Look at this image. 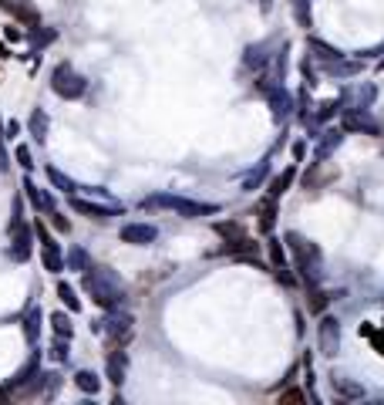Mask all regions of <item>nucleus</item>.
Listing matches in <instances>:
<instances>
[{"mask_svg": "<svg viewBox=\"0 0 384 405\" xmlns=\"http://www.w3.org/2000/svg\"><path fill=\"white\" fill-rule=\"evenodd\" d=\"M85 291L94 297V304H101L108 311L125 304L122 277H118L115 270H108V267H88V270H85Z\"/></svg>", "mask_w": 384, "mask_h": 405, "instance_id": "f257e3e1", "label": "nucleus"}, {"mask_svg": "<svg viewBox=\"0 0 384 405\" xmlns=\"http://www.w3.org/2000/svg\"><path fill=\"white\" fill-rule=\"evenodd\" d=\"M287 247H290L293 260H297V270H300V277L310 284V287H317L323 277V264H321V250L310 243L307 236L300 234H287Z\"/></svg>", "mask_w": 384, "mask_h": 405, "instance_id": "f03ea898", "label": "nucleus"}, {"mask_svg": "<svg viewBox=\"0 0 384 405\" xmlns=\"http://www.w3.org/2000/svg\"><path fill=\"white\" fill-rule=\"evenodd\" d=\"M145 210L149 206H162V210H175V213H182V217L196 219V217H213L219 213V206L216 202H192V200H182V196H149V200L142 202Z\"/></svg>", "mask_w": 384, "mask_h": 405, "instance_id": "7ed1b4c3", "label": "nucleus"}, {"mask_svg": "<svg viewBox=\"0 0 384 405\" xmlns=\"http://www.w3.org/2000/svg\"><path fill=\"white\" fill-rule=\"evenodd\" d=\"M51 88L61 95V98H81V95L88 92V81L81 78L71 64H58L54 75H51Z\"/></svg>", "mask_w": 384, "mask_h": 405, "instance_id": "20e7f679", "label": "nucleus"}, {"mask_svg": "<svg viewBox=\"0 0 384 405\" xmlns=\"http://www.w3.org/2000/svg\"><path fill=\"white\" fill-rule=\"evenodd\" d=\"M132 325H135V321H132V314H125V311H118V308H111V311H108V318L98 327H101V331H108V338H111L115 344H125V341H128V334H132Z\"/></svg>", "mask_w": 384, "mask_h": 405, "instance_id": "39448f33", "label": "nucleus"}, {"mask_svg": "<svg viewBox=\"0 0 384 405\" xmlns=\"http://www.w3.org/2000/svg\"><path fill=\"white\" fill-rule=\"evenodd\" d=\"M317 348H321V355H327V358H334L340 348V325L337 318H321V325H317Z\"/></svg>", "mask_w": 384, "mask_h": 405, "instance_id": "423d86ee", "label": "nucleus"}, {"mask_svg": "<svg viewBox=\"0 0 384 405\" xmlns=\"http://www.w3.org/2000/svg\"><path fill=\"white\" fill-rule=\"evenodd\" d=\"M31 240H34V230L24 223V219L11 226V250H7V253L14 257L17 264H24V260L31 257Z\"/></svg>", "mask_w": 384, "mask_h": 405, "instance_id": "0eeeda50", "label": "nucleus"}, {"mask_svg": "<svg viewBox=\"0 0 384 405\" xmlns=\"http://www.w3.org/2000/svg\"><path fill=\"white\" fill-rule=\"evenodd\" d=\"M71 210L88 219H108V217H115V213H122V202H105V206H101V202H88L71 193Z\"/></svg>", "mask_w": 384, "mask_h": 405, "instance_id": "6e6552de", "label": "nucleus"}, {"mask_svg": "<svg viewBox=\"0 0 384 405\" xmlns=\"http://www.w3.org/2000/svg\"><path fill=\"white\" fill-rule=\"evenodd\" d=\"M0 11H7V14L17 17L20 24H27V31H31V28H41V11L34 7L31 0H0Z\"/></svg>", "mask_w": 384, "mask_h": 405, "instance_id": "1a4fd4ad", "label": "nucleus"}, {"mask_svg": "<svg viewBox=\"0 0 384 405\" xmlns=\"http://www.w3.org/2000/svg\"><path fill=\"white\" fill-rule=\"evenodd\" d=\"M266 98H270V111H273V122H287L293 115V95L283 88V85H273L270 92H266Z\"/></svg>", "mask_w": 384, "mask_h": 405, "instance_id": "9d476101", "label": "nucleus"}, {"mask_svg": "<svg viewBox=\"0 0 384 405\" xmlns=\"http://www.w3.org/2000/svg\"><path fill=\"white\" fill-rule=\"evenodd\" d=\"M340 115H344V128H347V132H368V135H378V128H381V125L368 115V109H344Z\"/></svg>", "mask_w": 384, "mask_h": 405, "instance_id": "9b49d317", "label": "nucleus"}, {"mask_svg": "<svg viewBox=\"0 0 384 405\" xmlns=\"http://www.w3.org/2000/svg\"><path fill=\"white\" fill-rule=\"evenodd\" d=\"M155 236H159V230L152 223H128V226H122V240L132 243V247H149Z\"/></svg>", "mask_w": 384, "mask_h": 405, "instance_id": "f8f14e48", "label": "nucleus"}, {"mask_svg": "<svg viewBox=\"0 0 384 405\" xmlns=\"http://www.w3.org/2000/svg\"><path fill=\"white\" fill-rule=\"evenodd\" d=\"M374 88L371 85H357V88H351V92L340 95V111L344 109H368L371 102H374Z\"/></svg>", "mask_w": 384, "mask_h": 405, "instance_id": "ddd939ff", "label": "nucleus"}, {"mask_svg": "<svg viewBox=\"0 0 384 405\" xmlns=\"http://www.w3.org/2000/svg\"><path fill=\"white\" fill-rule=\"evenodd\" d=\"M105 372H108V382L111 385H122L125 382V372H128V355H125L122 348H115L105 361Z\"/></svg>", "mask_w": 384, "mask_h": 405, "instance_id": "4468645a", "label": "nucleus"}, {"mask_svg": "<svg viewBox=\"0 0 384 405\" xmlns=\"http://www.w3.org/2000/svg\"><path fill=\"white\" fill-rule=\"evenodd\" d=\"M37 378H41V361H37V355H31V358H27V365H24V368H20V372L11 378V389H24V392H27L34 382H37Z\"/></svg>", "mask_w": 384, "mask_h": 405, "instance_id": "2eb2a0df", "label": "nucleus"}, {"mask_svg": "<svg viewBox=\"0 0 384 405\" xmlns=\"http://www.w3.org/2000/svg\"><path fill=\"white\" fill-rule=\"evenodd\" d=\"M340 142H344V132H340V128H327V132H323V139L317 142V149H314V156L321 159V162H327L330 152L337 149Z\"/></svg>", "mask_w": 384, "mask_h": 405, "instance_id": "dca6fc26", "label": "nucleus"}, {"mask_svg": "<svg viewBox=\"0 0 384 405\" xmlns=\"http://www.w3.org/2000/svg\"><path fill=\"white\" fill-rule=\"evenodd\" d=\"M243 64L246 68H266L270 64V44H249L246 47V54H243Z\"/></svg>", "mask_w": 384, "mask_h": 405, "instance_id": "f3484780", "label": "nucleus"}, {"mask_svg": "<svg viewBox=\"0 0 384 405\" xmlns=\"http://www.w3.org/2000/svg\"><path fill=\"white\" fill-rule=\"evenodd\" d=\"M330 385H334V395H337V399H361V395H364V389H361L357 382H351V378H344V375H334Z\"/></svg>", "mask_w": 384, "mask_h": 405, "instance_id": "a211bd4d", "label": "nucleus"}, {"mask_svg": "<svg viewBox=\"0 0 384 405\" xmlns=\"http://www.w3.org/2000/svg\"><path fill=\"white\" fill-rule=\"evenodd\" d=\"M323 71L327 75H334V78H351V75H357L361 71V61H323Z\"/></svg>", "mask_w": 384, "mask_h": 405, "instance_id": "6ab92c4d", "label": "nucleus"}, {"mask_svg": "<svg viewBox=\"0 0 384 405\" xmlns=\"http://www.w3.org/2000/svg\"><path fill=\"white\" fill-rule=\"evenodd\" d=\"M293 176H297V169H283L280 172V176H273V183H270V193H266V196H270V200H280V196H283V193H287V189L293 186Z\"/></svg>", "mask_w": 384, "mask_h": 405, "instance_id": "aec40b11", "label": "nucleus"}, {"mask_svg": "<svg viewBox=\"0 0 384 405\" xmlns=\"http://www.w3.org/2000/svg\"><path fill=\"white\" fill-rule=\"evenodd\" d=\"M293 7V17H297V28L310 31L314 28V14H310V0H290Z\"/></svg>", "mask_w": 384, "mask_h": 405, "instance_id": "412c9836", "label": "nucleus"}, {"mask_svg": "<svg viewBox=\"0 0 384 405\" xmlns=\"http://www.w3.org/2000/svg\"><path fill=\"white\" fill-rule=\"evenodd\" d=\"M307 47L314 51V54H317V58H321V61H337V58H344V54H340L337 47L323 44L321 37H307Z\"/></svg>", "mask_w": 384, "mask_h": 405, "instance_id": "4be33fe9", "label": "nucleus"}, {"mask_svg": "<svg viewBox=\"0 0 384 405\" xmlns=\"http://www.w3.org/2000/svg\"><path fill=\"white\" fill-rule=\"evenodd\" d=\"M24 193H27V200L34 202V206H37V210H54V202H51V196H47V193H41V189L34 186L31 179H24Z\"/></svg>", "mask_w": 384, "mask_h": 405, "instance_id": "5701e85b", "label": "nucleus"}, {"mask_svg": "<svg viewBox=\"0 0 384 405\" xmlns=\"http://www.w3.org/2000/svg\"><path fill=\"white\" fill-rule=\"evenodd\" d=\"M273 223H277V200H270V196H266V200L260 202V226L270 234V230H273Z\"/></svg>", "mask_w": 384, "mask_h": 405, "instance_id": "b1692460", "label": "nucleus"}, {"mask_svg": "<svg viewBox=\"0 0 384 405\" xmlns=\"http://www.w3.org/2000/svg\"><path fill=\"white\" fill-rule=\"evenodd\" d=\"M75 385L85 392V395H98V389H101V382H98V375H94V372H78L75 375Z\"/></svg>", "mask_w": 384, "mask_h": 405, "instance_id": "393cba45", "label": "nucleus"}, {"mask_svg": "<svg viewBox=\"0 0 384 405\" xmlns=\"http://www.w3.org/2000/svg\"><path fill=\"white\" fill-rule=\"evenodd\" d=\"M31 135H34L37 142L47 139V111H44V109H34V111H31Z\"/></svg>", "mask_w": 384, "mask_h": 405, "instance_id": "a878e982", "label": "nucleus"}, {"mask_svg": "<svg viewBox=\"0 0 384 405\" xmlns=\"http://www.w3.org/2000/svg\"><path fill=\"white\" fill-rule=\"evenodd\" d=\"M47 179H51V186H58L61 189V193H68V196H71V193H75V179H68V176H64L61 169H54V166H47Z\"/></svg>", "mask_w": 384, "mask_h": 405, "instance_id": "bb28decb", "label": "nucleus"}, {"mask_svg": "<svg viewBox=\"0 0 384 405\" xmlns=\"http://www.w3.org/2000/svg\"><path fill=\"white\" fill-rule=\"evenodd\" d=\"M44 270H51V274L64 270V257H61V250H58V243L44 247Z\"/></svg>", "mask_w": 384, "mask_h": 405, "instance_id": "cd10ccee", "label": "nucleus"}, {"mask_svg": "<svg viewBox=\"0 0 384 405\" xmlns=\"http://www.w3.org/2000/svg\"><path fill=\"white\" fill-rule=\"evenodd\" d=\"M51 327H54L58 338H68V341H71V334H75V327H71V318H68V314H51Z\"/></svg>", "mask_w": 384, "mask_h": 405, "instance_id": "c85d7f7f", "label": "nucleus"}, {"mask_svg": "<svg viewBox=\"0 0 384 405\" xmlns=\"http://www.w3.org/2000/svg\"><path fill=\"white\" fill-rule=\"evenodd\" d=\"M58 297H61L64 301V308H68V311H81V301H78V294H75V287H71V284H58Z\"/></svg>", "mask_w": 384, "mask_h": 405, "instance_id": "c756f323", "label": "nucleus"}, {"mask_svg": "<svg viewBox=\"0 0 384 405\" xmlns=\"http://www.w3.org/2000/svg\"><path fill=\"white\" fill-rule=\"evenodd\" d=\"M68 267H71V270H81V274H85V270L92 267V257H88V253H85L81 247H75L71 253H68Z\"/></svg>", "mask_w": 384, "mask_h": 405, "instance_id": "7c9ffc66", "label": "nucleus"}, {"mask_svg": "<svg viewBox=\"0 0 384 405\" xmlns=\"http://www.w3.org/2000/svg\"><path fill=\"white\" fill-rule=\"evenodd\" d=\"M37 331H41V311L34 308V311L24 318V334H27V341H31V344L37 341Z\"/></svg>", "mask_w": 384, "mask_h": 405, "instance_id": "2f4dec72", "label": "nucleus"}, {"mask_svg": "<svg viewBox=\"0 0 384 405\" xmlns=\"http://www.w3.org/2000/svg\"><path fill=\"white\" fill-rule=\"evenodd\" d=\"M340 111V98H330V102H323L321 109H317V115H314V122H327L330 115H337Z\"/></svg>", "mask_w": 384, "mask_h": 405, "instance_id": "473e14b6", "label": "nucleus"}, {"mask_svg": "<svg viewBox=\"0 0 384 405\" xmlns=\"http://www.w3.org/2000/svg\"><path fill=\"white\" fill-rule=\"evenodd\" d=\"M266 172H270V166L263 162V166H260V169H256V172H249V176H246L243 189H249V193H253V189H256V186H260V183H263V179H266Z\"/></svg>", "mask_w": 384, "mask_h": 405, "instance_id": "72a5a7b5", "label": "nucleus"}, {"mask_svg": "<svg viewBox=\"0 0 384 405\" xmlns=\"http://www.w3.org/2000/svg\"><path fill=\"white\" fill-rule=\"evenodd\" d=\"M216 234L226 236V240H236V236H243V226L240 223H216Z\"/></svg>", "mask_w": 384, "mask_h": 405, "instance_id": "f704fd0d", "label": "nucleus"}, {"mask_svg": "<svg viewBox=\"0 0 384 405\" xmlns=\"http://www.w3.org/2000/svg\"><path fill=\"white\" fill-rule=\"evenodd\" d=\"M31 31H34V37H31V44H34V47H44V44H51V41L58 37L54 31H37V28H31Z\"/></svg>", "mask_w": 384, "mask_h": 405, "instance_id": "c9c22d12", "label": "nucleus"}, {"mask_svg": "<svg viewBox=\"0 0 384 405\" xmlns=\"http://www.w3.org/2000/svg\"><path fill=\"white\" fill-rule=\"evenodd\" d=\"M323 304H327V294L314 287V291H310V311H314V314H321V311H323Z\"/></svg>", "mask_w": 384, "mask_h": 405, "instance_id": "e433bc0d", "label": "nucleus"}, {"mask_svg": "<svg viewBox=\"0 0 384 405\" xmlns=\"http://www.w3.org/2000/svg\"><path fill=\"white\" fill-rule=\"evenodd\" d=\"M270 257H273V270H277V267H287V257H283V247H280L277 240H270Z\"/></svg>", "mask_w": 384, "mask_h": 405, "instance_id": "4c0bfd02", "label": "nucleus"}, {"mask_svg": "<svg viewBox=\"0 0 384 405\" xmlns=\"http://www.w3.org/2000/svg\"><path fill=\"white\" fill-rule=\"evenodd\" d=\"M47 219H51V223H54V230H61V234H68V230H71V223H68V219H64L58 210H47Z\"/></svg>", "mask_w": 384, "mask_h": 405, "instance_id": "58836bf2", "label": "nucleus"}, {"mask_svg": "<svg viewBox=\"0 0 384 405\" xmlns=\"http://www.w3.org/2000/svg\"><path fill=\"white\" fill-rule=\"evenodd\" d=\"M64 341H68V338H58V341L51 344V358H54V361H64V358H68V344H64Z\"/></svg>", "mask_w": 384, "mask_h": 405, "instance_id": "ea45409f", "label": "nucleus"}, {"mask_svg": "<svg viewBox=\"0 0 384 405\" xmlns=\"http://www.w3.org/2000/svg\"><path fill=\"white\" fill-rule=\"evenodd\" d=\"M361 334H368L371 341H374V348L384 355V327H381V331H368V327H361Z\"/></svg>", "mask_w": 384, "mask_h": 405, "instance_id": "a19ab883", "label": "nucleus"}, {"mask_svg": "<svg viewBox=\"0 0 384 405\" xmlns=\"http://www.w3.org/2000/svg\"><path fill=\"white\" fill-rule=\"evenodd\" d=\"M17 162H20L24 169H31V166H34V159H31V149H27V145H17Z\"/></svg>", "mask_w": 384, "mask_h": 405, "instance_id": "79ce46f5", "label": "nucleus"}, {"mask_svg": "<svg viewBox=\"0 0 384 405\" xmlns=\"http://www.w3.org/2000/svg\"><path fill=\"white\" fill-rule=\"evenodd\" d=\"M384 51V41L378 47H371V51H357V61H364V58H374V54H381Z\"/></svg>", "mask_w": 384, "mask_h": 405, "instance_id": "37998d69", "label": "nucleus"}, {"mask_svg": "<svg viewBox=\"0 0 384 405\" xmlns=\"http://www.w3.org/2000/svg\"><path fill=\"white\" fill-rule=\"evenodd\" d=\"M280 402H304V395L300 392H287V395H280Z\"/></svg>", "mask_w": 384, "mask_h": 405, "instance_id": "c03bdc74", "label": "nucleus"}, {"mask_svg": "<svg viewBox=\"0 0 384 405\" xmlns=\"http://www.w3.org/2000/svg\"><path fill=\"white\" fill-rule=\"evenodd\" d=\"M4 132H7V135H17V132H20V125H17V122H7V125H4Z\"/></svg>", "mask_w": 384, "mask_h": 405, "instance_id": "a18cd8bd", "label": "nucleus"}, {"mask_svg": "<svg viewBox=\"0 0 384 405\" xmlns=\"http://www.w3.org/2000/svg\"><path fill=\"white\" fill-rule=\"evenodd\" d=\"M7 169V152H4V142H0V172Z\"/></svg>", "mask_w": 384, "mask_h": 405, "instance_id": "49530a36", "label": "nucleus"}, {"mask_svg": "<svg viewBox=\"0 0 384 405\" xmlns=\"http://www.w3.org/2000/svg\"><path fill=\"white\" fill-rule=\"evenodd\" d=\"M273 7V0H260V11H270Z\"/></svg>", "mask_w": 384, "mask_h": 405, "instance_id": "de8ad7c7", "label": "nucleus"}, {"mask_svg": "<svg viewBox=\"0 0 384 405\" xmlns=\"http://www.w3.org/2000/svg\"><path fill=\"white\" fill-rule=\"evenodd\" d=\"M0 402H7V392H4V389H0Z\"/></svg>", "mask_w": 384, "mask_h": 405, "instance_id": "09e8293b", "label": "nucleus"}, {"mask_svg": "<svg viewBox=\"0 0 384 405\" xmlns=\"http://www.w3.org/2000/svg\"><path fill=\"white\" fill-rule=\"evenodd\" d=\"M0 142H4V122H0Z\"/></svg>", "mask_w": 384, "mask_h": 405, "instance_id": "8fccbe9b", "label": "nucleus"}]
</instances>
